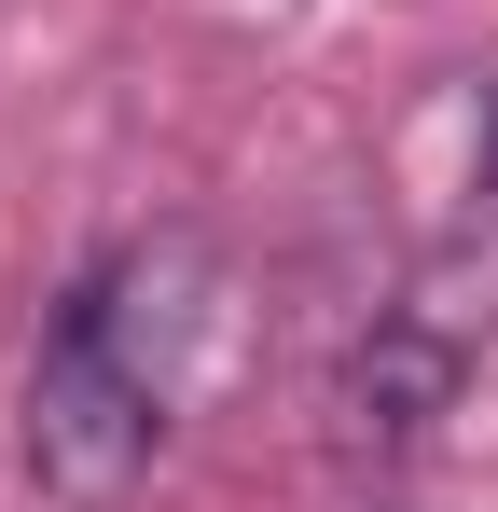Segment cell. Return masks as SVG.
<instances>
[{"instance_id": "6da1fadb", "label": "cell", "mask_w": 498, "mask_h": 512, "mask_svg": "<svg viewBox=\"0 0 498 512\" xmlns=\"http://www.w3.org/2000/svg\"><path fill=\"white\" fill-rule=\"evenodd\" d=\"M194 333H208V263L180 236L97 263L56 305V333L28 360V471H42V499H70V512L139 499V471L166 457V416H180V374H194Z\"/></svg>"}, {"instance_id": "7a4b0ae2", "label": "cell", "mask_w": 498, "mask_h": 512, "mask_svg": "<svg viewBox=\"0 0 498 512\" xmlns=\"http://www.w3.org/2000/svg\"><path fill=\"white\" fill-rule=\"evenodd\" d=\"M485 125H498V97H485ZM471 194H485V208H498V139H485V167H471Z\"/></svg>"}]
</instances>
